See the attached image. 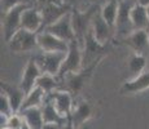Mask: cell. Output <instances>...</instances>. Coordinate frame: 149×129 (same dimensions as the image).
I'll return each mask as SVG.
<instances>
[{"instance_id":"obj_2","label":"cell","mask_w":149,"mask_h":129,"mask_svg":"<svg viewBox=\"0 0 149 129\" xmlns=\"http://www.w3.org/2000/svg\"><path fill=\"white\" fill-rule=\"evenodd\" d=\"M100 62H101V59H97L93 63L86 66V67H82V70H79L78 72L68 74V75L61 80V83H64V88L70 92L73 96L79 94L81 90L83 89V87L86 85V83L91 79L93 71L96 70V67L99 66Z\"/></svg>"},{"instance_id":"obj_37","label":"cell","mask_w":149,"mask_h":129,"mask_svg":"<svg viewBox=\"0 0 149 129\" xmlns=\"http://www.w3.org/2000/svg\"><path fill=\"white\" fill-rule=\"evenodd\" d=\"M147 10H148V16H149V5L147 7Z\"/></svg>"},{"instance_id":"obj_30","label":"cell","mask_w":149,"mask_h":129,"mask_svg":"<svg viewBox=\"0 0 149 129\" xmlns=\"http://www.w3.org/2000/svg\"><path fill=\"white\" fill-rule=\"evenodd\" d=\"M43 129H62V127L58 124H53V123H45Z\"/></svg>"},{"instance_id":"obj_24","label":"cell","mask_w":149,"mask_h":129,"mask_svg":"<svg viewBox=\"0 0 149 129\" xmlns=\"http://www.w3.org/2000/svg\"><path fill=\"white\" fill-rule=\"evenodd\" d=\"M148 57L139 53H132L128 58V72L132 77H136L141 72H144L148 65Z\"/></svg>"},{"instance_id":"obj_20","label":"cell","mask_w":149,"mask_h":129,"mask_svg":"<svg viewBox=\"0 0 149 129\" xmlns=\"http://www.w3.org/2000/svg\"><path fill=\"white\" fill-rule=\"evenodd\" d=\"M42 112H43L44 123H53V124H58V125H61V127H64L69 120V117L62 116L61 114L57 111L53 102L51 101L49 98H47V97H45L44 102H43V105H42Z\"/></svg>"},{"instance_id":"obj_4","label":"cell","mask_w":149,"mask_h":129,"mask_svg":"<svg viewBox=\"0 0 149 129\" xmlns=\"http://www.w3.org/2000/svg\"><path fill=\"white\" fill-rule=\"evenodd\" d=\"M31 3H25L10 9L9 12L1 14V30L5 41H9L10 38L21 28V17L25 9H27Z\"/></svg>"},{"instance_id":"obj_38","label":"cell","mask_w":149,"mask_h":129,"mask_svg":"<svg viewBox=\"0 0 149 129\" xmlns=\"http://www.w3.org/2000/svg\"><path fill=\"white\" fill-rule=\"evenodd\" d=\"M1 129H10V128H1Z\"/></svg>"},{"instance_id":"obj_8","label":"cell","mask_w":149,"mask_h":129,"mask_svg":"<svg viewBox=\"0 0 149 129\" xmlns=\"http://www.w3.org/2000/svg\"><path fill=\"white\" fill-rule=\"evenodd\" d=\"M65 57L66 53H61V52H42L34 56L33 58L36 61L43 72L57 76L65 61Z\"/></svg>"},{"instance_id":"obj_16","label":"cell","mask_w":149,"mask_h":129,"mask_svg":"<svg viewBox=\"0 0 149 129\" xmlns=\"http://www.w3.org/2000/svg\"><path fill=\"white\" fill-rule=\"evenodd\" d=\"M21 28L36 34L43 31V16L39 8L30 5L24 10L21 17Z\"/></svg>"},{"instance_id":"obj_5","label":"cell","mask_w":149,"mask_h":129,"mask_svg":"<svg viewBox=\"0 0 149 129\" xmlns=\"http://www.w3.org/2000/svg\"><path fill=\"white\" fill-rule=\"evenodd\" d=\"M7 44L14 53H26L34 49H39L38 34L27 31L25 28H19Z\"/></svg>"},{"instance_id":"obj_14","label":"cell","mask_w":149,"mask_h":129,"mask_svg":"<svg viewBox=\"0 0 149 129\" xmlns=\"http://www.w3.org/2000/svg\"><path fill=\"white\" fill-rule=\"evenodd\" d=\"M70 43L57 38L53 34L43 30L38 34V45L42 52H61L68 53Z\"/></svg>"},{"instance_id":"obj_39","label":"cell","mask_w":149,"mask_h":129,"mask_svg":"<svg viewBox=\"0 0 149 129\" xmlns=\"http://www.w3.org/2000/svg\"><path fill=\"white\" fill-rule=\"evenodd\" d=\"M79 1H82V0H79ZM79 1H78V3H79ZM77 7H78V5H77Z\"/></svg>"},{"instance_id":"obj_15","label":"cell","mask_w":149,"mask_h":129,"mask_svg":"<svg viewBox=\"0 0 149 129\" xmlns=\"http://www.w3.org/2000/svg\"><path fill=\"white\" fill-rule=\"evenodd\" d=\"M44 30L53 34L54 36L65 40V41H68V43L75 40V34H74L73 23H71V12L65 14L61 19H58V21L54 22L53 25L45 27Z\"/></svg>"},{"instance_id":"obj_34","label":"cell","mask_w":149,"mask_h":129,"mask_svg":"<svg viewBox=\"0 0 149 129\" xmlns=\"http://www.w3.org/2000/svg\"><path fill=\"white\" fill-rule=\"evenodd\" d=\"M108 0H97V3H99L100 5H102V4H105V3H107Z\"/></svg>"},{"instance_id":"obj_31","label":"cell","mask_w":149,"mask_h":129,"mask_svg":"<svg viewBox=\"0 0 149 129\" xmlns=\"http://www.w3.org/2000/svg\"><path fill=\"white\" fill-rule=\"evenodd\" d=\"M62 129H75L74 128V125H73V123H71V120H70V116H69V120H68V123L62 127ZM83 129H87V128H83Z\"/></svg>"},{"instance_id":"obj_10","label":"cell","mask_w":149,"mask_h":129,"mask_svg":"<svg viewBox=\"0 0 149 129\" xmlns=\"http://www.w3.org/2000/svg\"><path fill=\"white\" fill-rule=\"evenodd\" d=\"M43 16V30L48 26L53 25L58 19H61L65 14L70 13L73 7L65 3H52V4H47L44 7L39 8Z\"/></svg>"},{"instance_id":"obj_19","label":"cell","mask_w":149,"mask_h":129,"mask_svg":"<svg viewBox=\"0 0 149 129\" xmlns=\"http://www.w3.org/2000/svg\"><path fill=\"white\" fill-rule=\"evenodd\" d=\"M0 89H1V92L8 97V99H9L13 114H18L19 111H21L25 97H26L24 90L19 87H13V85L8 84V83H5V81H1Z\"/></svg>"},{"instance_id":"obj_22","label":"cell","mask_w":149,"mask_h":129,"mask_svg":"<svg viewBox=\"0 0 149 129\" xmlns=\"http://www.w3.org/2000/svg\"><path fill=\"white\" fill-rule=\"evenodd\" d=\"M131 19L135 30H148L149 28V16L147 7L135 3L131 9Z\"/></svg>"},{"instance_id":"obj_35","label":"cell","mask_w":149,"mask_h":129,"mask_svg":"<svg viewBox=\"0 0 149 129\" xmlns=\"http://www.w3.org/2000/svg\"><path fill=\"white\" fill-rule=\"evenodd\" d=\"M21 129H30V128H29V127H27V125H26V123H25V124H24V127H22Z\"/></svg>"},{"instance_id":"obj_21","label":"cell","mask_w":149,"mask_h":129,"mask_svg":"<svg viewBox=\"0 0 149 129\" xmlns=\"http://www.w3.org/2000/svg\"><path fill=\"white\" fill-rule=\"evenodd\" d=\"M21 116L24 117L25 123L30 129H43L44 127V119H43L42 107H30L19 111Z\"/></svg>"},{"instance_id":"obj_23","label":"cell","mask_w":149,"mask_h":129,"mask_svg":"<svg viewBox=\"0 0 149 129\" xmlns=\"http://www.w3.org/2000/svg\"><path fill=\"white\" fill-rule=\"evenodd\" d=\"M118 9H119V0H108L105 4L101 5L100 12L104 19L108 22L111 27H116V21L117 16H118Z\"/></svg>"},{"instance_id":"obj_17","label":"cell","mask_w":149,"mask_h":129,"mask_svg":"<svg viewBox=\"0 0 149 129\" xmlns=\"http://www.w3.org/2000/svg\"><path fill=\"white\" fill-rule=\"evenodd\" d=\"M92 114H93V110H92V106L90 105V102H87V101L77 102L74 105L73 112L70 115V120L73 123L74 128L81 129L92 117Z\"/></svg>"},{"instance_id":"obj_32","label":"cell","mask_w":149,"mask_h":129,"mask_svg":"<svg viewBox=\"0 0 149 129\" xmlns=\"http://www.w3.org/2000/svg\"><path fill=\"white\" fill-rule=\"evenodd\" d=\"M62 1L65 3V4H69L70 5V7H77V5H78V1L79 0H62Z\"/></svg>"},{"instance_id":"obj_7","label":"cell","mask_w":149,"mask_h":129,"mask_svg":"<svg viewBox=\"0 0 149 129\" xmlns=\"http://www.w3.org/2000/svg\"><path fill=\"white\" fill-rule=\"evenodd\" d=\"M108 52V45L101 44L96 40L93 36L92 30L90 28L88 34L86 35L84 39V45L82 48V54H83V67L93 63L97 59H102L104 56Z\"/></svg>"},{"instance_id":"obj_27","label":"cell","mask_w":149,"mask_h":129,"mask_svg":"<svg viewBox=\"0 0 149 129\" xmlns=\"http://www.w3.org/2000/svg\"><path fill=\"white\" fill-rule=\"evenodd\" d=\"M25 3H31V0H1L0 1V7H1V14L9 12L10 9L18 7Z\"/></svg>"},{"instance_id":"obj_29","label":"cell","mask_w":149,"mask_h":129,"mask_svg":"<svg viewBox=\"0 0 149 129\" xmlns=\"http://www.w3.org/2000/svg\"><path fill=\"white\" fill-rule=\"evenodd\" d=\"M36 3L39 4V7H44V5L47 4H52V3H64L62 0H35Z\"/></svg>"},{"instance_id":"obj_3","label":"cell","mask_w":149,"mask_h":129,"mask_svg":"<svg viewBox=\"0 0 149 129\" xmlns=\"http://www.w3.org/2000/svg\"><path fill=\"white\" fill-rule=\"evenodd\" d=\"M134 4L135 1H128V0L119 1L118 16H117L116 27H114V36L118 39V41L127 38L131 32L135 31L132 19H131V9H132Z\"/></svg>"},{"instance_id":"obj_25","label":"cell","mask_w":149,"mask_h":129,"mask_svg":"<svg viewBox=\"0 0 149 129\" xmlns=\"http://www.w3.org/2000/svg\"><path fill=\"white\" fill-rule=\"evenodd\" d=\"M45 96H47V94L44 93V90H43L40 87L36 85L30 93L26 94L21 110L30 108V107H42L43 102H44V99H45Z\"/></svg>"},{"instance_id":"obj_13","label":"cell","mask_w":149,"mask_h":129,"mask_svg":"<svg viewBox=\"0 0 149 129\" xmlns=\"http://www.w3.org/2000/svg\"><path fill=\"white\" fill-rule=\"evenodd\" d=\"M42 74H43L42 68L39 67V65L36 63L35 59L34 58L29 59L26 66H25V68H24V72H22L21 83H19V88L24 90L25 94H29L36 87L38 79L40 77Z\"/></svg>"},{"instance_id":"obj_12","label":"cell","mask_w":149,"mask_h":129,"mask_svg":"<svg viewBox=\"0 0 149 129\" xmlns=\"http://www.w3.org/2000/svg\"><path fill=\"white\" fill-rule=\"evenodd\" d=\"M91 30H92V34L96 38V40L99 43H101V44L108 45L109 41L114 38V28L104 19V17L101 16L100 9L95 13V16H93V18H92Z\"/></svg>"},{"instance_id":"obj_9","label":"cell","mask_w":149,"mask_h":129,"mask_svg":"<svg viewBox=\"0 0 149 129\" xmlns=\"http://www.w3.org/2000/svg\"><path fill=\"white\" fill-rule=\"evenodd\" d=\"M121 44L127 45L134 53H139L149 58V34L148 30H135L127 38L121 40Z\"/></svg>"},{"instance_id":"obj_28","label":"cell","mask_w":149,"mask_h":129,"mask_svg":"<svg viewBox=\"0 0 149 129\" xmlns=\"http://www.w3.org/2000/svg\"><path fill=\"white\" fill-rule=\"evenodd\" d=\"M0 114H1V115H7V116H10L13 114L9 99H8V97L5 96L3 92H1V94H0Z\"/></svg>"},{"instance_id":"obj_6","label":"cell","mask_w":149,"mask_h":129,"mask_svg":"<svg viewBox=\"0 0 149 129\" xmlns=\"http://www.w3.org/2000/svg\"><path fill=\"white\" fill-rule=\"evenodd\" d=\"M83 67V54H82V48L79 45V43L77 40H73L69 44V50L66 53V57H65V61L62 63V67L60 70L58 77L60 83L64 79L68 74L71 72H78L79 70H82Z\"/></svg>"},{"instance_id":"obj_1","label":"cell","mask_w":149,"mask_h":129,"mask_svg":"<svg viewBox=\"0 0 149 129\" xmlns=\"http://www.w3.org/2000/svg\"><path fill=\"white\" fill-rule=\"evenodd\" d=\"M100 7L101 5L99 3H95L84 10L78 7H74L71 9V23H73L74 34H75V40L79 43L81 48H83L84 45V39L91 28L92 18L95 13L100 9Z\"/></svg>"},{"instance_id":"obj_33","label":"cell","mask_w":149,"mask_h":129,"mask_svg":"<svg viewBox=\"0 0 149 129\" xmlns=\"http://www.w3.org/2000/svg\"><path fill=\"white\" fill-rule=\"evenodd\" d=\"M136 3L140 5H144V7H148L149 5V0H136Z\"/></svg>"},{"instance_id":"obj_40","label":"cell","mask_w":149,"mask_h":129,"mask_svg":"<svg viewBox=\"0 0 149 129\" xmlns=\"http://www.w3.org/2000/svg\"><path fill=\"white\" fill-rule=\"evenodd\" d=\"M148 34H149V28H148Z\"/></svg>"},{"instance_id":"obj_26","label":"cell","mask_w":149,"mask_h":129,"mask_svg":"<svg viewBox=\"0 0 149 129\" xmlns=\"http://www.w3.org/2000/svg\"><path fill=\"white\" fill-rule=\"evenodd\" d=\"M38 87H40L43 90H44L45 94H51L52 92L57 90L60 88V80L57 76L51 75V74H45L43 72L40 77L38 79V83H36Z\"/></svg>"},{"instance_id":"obj_11","label":"cell","mask_w":149,"mask_h":129,"mask_svg":"<svg viewBox=\"0 0 149 129\" xmlns=\"http://www.w3.org/2000/svg\"><path fill=\"white\" fill-rule=\"evenodd\" d=\"M47 98H49L53 102L54 107L57 108L60 114L65 117H69L73 112L74 108V96L66 89H57L51 94H47Z\"/></svg>"},{"instance_id":"obj_18","label":"cell","mask_w":149,"mask_h":129,"mask_svg":"<svg viewBox=\"0 0 149 129\" xmlns=\"http://www.w3.org/2000/svg\"><path fill=\"white\" fill-rule=\"evenodd\" d=\"M149 88V70H145L136 77H132L128 81L122 84L119 93L121 94H136L140 92H144Z\"/></svg>"},{"instance_id":"obj_36","label":"cell","mask_w":149,"mask_h":129,"mask_svg":"<svg viewBox=\"0 0 149 129\" xmlns=\"http://www.w3.org/2000/svg\"><path fill=\"white\" fill-rule=\"evenodd\" d=\"M119 1H123V0H119ZM128 1H135L136 3V0H128Z\"/></svg>"}]
</instances>
